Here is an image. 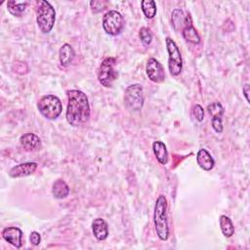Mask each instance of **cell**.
Segmentation results:
<instances>
[{"instance_id": "cell-26", "label": "cell", "mask_w": 250, "mask_h": 250, "mask_svg": "<svg viewBox=\"0 0 250 250\" xmlns=\"http://www.w3.org/2000/svg\"><path fill=\"white\" fill-rule=\"evenodd\" d=\"M191 114L192 116L199 122H201L204 118V110L202 108L201 105L199 104H195L193 107H192V110H191Z\"/></svg>"}, {"instance_id": "cell-23", "label": "cell", "mask_w": 250, "mask_h": 250, "mask_svg": "<svg viewBox=\"0 0 250 250\" xmlns=\"http://www.w3.org/2000/svg\"><path fill=\"white\" fill-rule=\"evenodd\" d=\"M207 111L212 118H222L224 115V107L218 102L212 103L207 106Z\"/></svg>"}, {"instance_id": "cell-6", "label": "cell", "mask_w": 250, "mask_h": 250, "mask_svg": "<svg viewBox=\"0 0 250 250\" xmlns=\"http://www.w3.org/2000/svg\"><path fill=\"white\" fill-rule=\"evenodd\" d=\"M125 106L131 111H139L144 105V93L141 84L128 86L124 93Z\"/></svg>"}, {"instance_id": "cell-2", "label": "cell", "mask_w": 250, "mask_h": 250, "mask_svg": "<svg viewBox=\"0 0 250 250\" xmlns=\"http://www.w3.org/2000/svg\"><path fill=\"white\" fill-rule=\"evenodd\" d=\"M153 222L158 237L163 241L167 240L169 236V227L167 222V200L166 197L162 194H160L155 201Z\"/></svg>"}, {"instance_id": "cell-15", "label": "cell", "mask_w": 250, "mask_h": 250, "mask_svg": "<svg viewBox=\"0 0 250 250\" xmlns=\"http://www.w3.org/2000/svg\"><path fill=\"white\" fill-rule=\"evenodd\" d=\"M92 230L94 236L98 240H104L108 235V229L106 222L102 218H97L92 223Z\"/></svg>"}, {"instance_id": "cell-11", "label": "cell", "mask_w": 250, "mask_h": 250, "mask_svg": "<svg viewBox=\"0 0 250 250\" xmlns=\"http://www.w3.org/2000/svg\"><path fill=\"white\" fill-rule=\"evenodd\" d=\"M20 144L25 151H37L41 147L40 138L33 133H25L20 138Z\"/></svg>"}, {"instance_id": "cell-1", "label": "cell", "mask_w": 250, "mask_h": 250, "mask_svg": "<svg viewBox=\"0 0 250 250\" xmlns=\"http://www.w3.org/2000/svg\"><path fill=\"white\" fill-rule=\"evenodd\" d=\"M67 108L65 113L66 121L73 127L86 123L90 117V105L87 96L80 90L67 92Z\"/></svg>"}, {"instance_id": "cell-14", "label": "cell", "mask_w": 250, "mask_h": 250, "mask_svg": "<svg viewBox=\"0 0 250 250\" xmlns=\"http://www.w3.org/2000/svg\"><path fill=\"white\" fill-rule=\"evenodd\" d=\"M196 161L198 166L204 171H210L215 165V161L207 149L201 148L196 154Z\"/></svg>"}, {"instance_id": "cell-27", "label": "cell", "mask_w": 250, "mask_h": 250, "mask_svg": "<svg viewBox=\"0 0 250 250\" xmlns=\"http://www.w3.org/2000/svg\"><path fill=\"white\" fill-rule=\"evenodd\" d=\"M212 127L217 133H222L223 132L222 118H212Z\"/></svg>"}, {"instance_id": "cell-12", "label": "cell", "mask_w": 250, "mask_h": 250, "mask_svg": "<svg viewBox=\"0 0 250 250\" xmlns=\"http://www.w3.org/2000/svg\"><path fill=\"white\" fill-rule=\"evenodd\" d=\"M36 168H37V163L35 162L20 163L14 166L9 171V176L11 178H21V177L29 176L35 172Z\"/></svg>"}, {"instance_id": "cell-8", "label": "cell", "mask_w": 250, "mask_h": 250, "mask_svg": "<svg viewBox=\"0 0 250 250\" xmlns=\"http://www.w3.org/2000/svg\"><path fill=\"white\" fill-rule=\"evenodd\" d=\"M124 27V19L122 15L114 10L108 11L103 18V28L108 35H117Z\"/></svg>"}, {"instance_id": "cell-16", "label": "cell", "mask_w": 250, "mask_h": 250, "mask_svg": "<svg viewBox=\"0 0 250 250\" xmlns=\"http://www.w3.org/2000/svg\"><path fill=\"white\" fill-rule=\"evenodd\" d=\"M74 57H75V52L71 47V45L65 43L60 48L59 59L62 66H64V67L68 66L72 62Z\"/></svg>"}, {"instance_id": "cell-28", "label": "cell", "mask_w": 250, "mask_h": 250, "mask_svg": "<svg viewBox=\"0 0 250 250\" xmlns=\"http://www.w3.org/2000/svg\"><path fill=\"white\" fill-rule=\"evenodd\" d=\"M29 240H30V242H31V244H33V245H38L39 243H40V241H41V236H40V234H39V232H37V231H32L31 233H30V235H29Z\"/></svg>"}, {"instance_id": "cell-19", "label": "cell", "mask_w": 250, "mask_h": 250, "mask_svg": "<svg viewBox=\"0 0 250 250\" xmlns=\"http://www.w3.org/2000/svg\"><path fill=\"white\" fill-rule=\"evenodd\" d=\"M28 2H18L14 0H10L7 2V9L10 14H12L15 17H21V14L25 11V8L27 7Z\"/></svg>"}, {"instance_id": "cell-29", "label": "cell", "mask_w": 250, "mask_h": 250, "mask_svg": "<svg viewBox=\"0 0 250 250\" xmlns=\"http://www.w3.org/2000/svg\"><path fill=\"white\" fill-rule=\"evenodd\" d=\"M242 92H243V95H244L246 101L249 103V97H248V95H249V85H248V84H245V85L243 86Z\"/></svg>"}, {"instance_id": "cell-18", "label": "cell", "mask_w": 250, "mask_h": 250, "mask_svg": "<svg viewBox=\"0 0 250 250\" xmlns=\"http://www.w3.org/2000/svg\"><path fill=\"white\" fill-rule=\"evenodd\" d=\"M52 193L53 195L58 198V199H62L64 197H66L69 193V188L67 186V184L62 180L59 179L57 180L54 184H53V188H52Z\"/></svg>"}, {"instance_id": "cell-24", "label": "cell", "mask_w": 250, "mask_h": 250, "mask_svg": "<svg viewBox=\"0 0 250 250\" xmlns=\"http://www.w3.org/2000/svg\"><path fill=\"white\" fill-rule=\"evenodd\" d=\"M139 36H140L141 41L145 45H149L152 41V33L149 30V28H147V27H142L139 31Z\"/></svg>"}, {"instance_id": "cell-3", "label": "cell", "mask_w": 250, "mask_h": 250, "mask_svg": "<svg viewBox=\"0 0 250 250\" xmlns=\"http://www.w3.org/2000/svg\"><path fill=\"white\" fill-rule=\"evenodd\" d=\"M37 24L42 33H49L56 21V12L47 1H39L37 6Z\"/></svg>"}, {"instance_id": "cell-10", "label": "cell", "mask_w": 250, "mask_h": 250, "mask_svg": "<svg viewBox=\"0 0 250 250\" xmlns=\"http://www.w3.org/2000/svg\"><path fill=\"white\" fill-rule=\"evenodd\" d=\"M2 237L16 248H21L22 245V231L17 227H7L2 230Z\"/></svg>"}, {"instance_id": "cell-5", "label": "cell", "mask_w": 250, "mask_h": 250, "mask_svg": "<svg viewBox=\"0 0 250 250\" xmlns=\"http://www.w3.org/2000/svg\"><path fill=\"white\" fill-rule=\"evenodd\" d=\"M115 65L116 60L113 57H107L102 62L98 69V79L103 86L111 87L117 78L118 73L115 70Z\"/></svg>"}, {"instance_id": "cell-21", "label": "cell", "mask_w": 250, "mask_h": 250, "mask_svg": "<svg viewBox=\"0 0 250 250\" xmlns=\"http://www.w3.org/2000/svg\"><path fill=\"white\" fill-rule=\"evenodd\" d=\"M185 15L182 9H174L171 15V22L175 30H179L184 27L185 24Z\"/></svg>"}, {"instance_id": "cell-22", "label": "cell", "mask_w": 250, "mask_h": 250, "mask_svg": "<svg viewBox=\"0 0 250 250\" xmlns=\"http://www.w3.org/2000/svg\"><path fill=\"white\" fill-rule=\"evenodd\" d=\"M142 11L146 18L152 19L156 14V4L153 0H144L141 3Z\"/></svg>"}, {"instance_id": "cell-17", "label": "cell", "mask_w": 250, "mask_h": 250, "mask_svg": "<svg viewBox=\"0 0 250 250\" xmlns=\"http://www.w3.org/2000/svg\"><path fill=\"white\" fill-rule=\"evenodd\" d=\"M152 150L153 153L157 159V161L162 164L165 165L168 162V151L166 148V146L164 143L160 142V141H155L152 144Z\"/></svg>"}, {"instance_id": "cell-20", "label": "cell", "mask_w": 250, "mask_h": 250, "mask_svg": "<svg viewBox=\"0 0 250 250\" xmlns=\"http://www.w3.org/2000/svg\"><path fill=\"white\" fill-rule=\"evenodd\" d=\"M219 222H220V228L223 234L226 237H230L234 233V227L231 220L226 215H222L220 216Z\"/></svg>"}, {"instance_id": "cell-7", "label": "cell", "mask_w": 250, "mask_h": 250, "mask_svg": "<svg viewBox=\"0 0 250 250\" xmlns=\"http://www.w3.org/2000/svg\"><path fill=\"white\" fill-rule=\"evenodd\" d=\"M166 48L168 52V68L170 74L173 76H177L181 73L183 69V60L180 53V50L174 40L170 37H166Z\"/></svg>"}, {"instance_id": "cell-13", "label": "cell", "mask_w": 250, "mask_h": 250, "mask_svg": "<svg viewBox=\"0 0 250 250\" xmlns=\"http://www.w3.org/2000/svg\"><path fill=\"white\" fill-rule=\"evenodd\" d=\"M183 37L191 44H198L200 43V36L196 29L192 25V21L189 15L185 17V24L183 27Z\"/></svg>"}, {"instance_id": "cell-25", "label": "cell", "mask_w": 250, "mask_h": 250, "mask_svg": "<svg viewBox=\"0 0 250 250\" xmlns=\"http://www.w3.org/2000/svg\"><path fill=\"white\" fill-rule=\"evenodd\" d=\"M107 5V2L106 1H104V0H94V1H91L90 2V7H91V11L93 13H100L102 12Z\"/></svg>"}, {"instance_id": "cell-9", "label": "cell", "mask_w": 250, "mask_h": 250, "mask_svg": "<svg viewBox=\"0 0 250 250\" xmlns=\"http://www.w3.org/2000/svg\"><path fill=\"white\" fill-rule=\"evenodd\" d=\"M146 74L154 83H161L165 79V72L162 64L154 58H149L146 62Z\"/></svg>"}, {"instance_id": "cell-4", "label": "cell", "mask_w": 250, "mask_h": 250, "mask_svg": "<svg viewBox=\"0 0 250 250\" xmlns=\"http://www.w3.org/2000/svg\"><path fill=\"white\" fill-rule=\"evenodd\" d=\"M39 112L49 120L57 119L62 109L60 99L55 95H45L37 103Z\"/></svg>"}]
</instances>
